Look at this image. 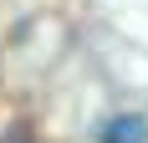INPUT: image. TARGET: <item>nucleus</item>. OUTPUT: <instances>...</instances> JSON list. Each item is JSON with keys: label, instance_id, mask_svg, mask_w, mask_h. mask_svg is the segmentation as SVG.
Instances as JSON below:
<instances>
[{"label": "nucleus", "instance_id": "f257e3e1", "mask_svg": "<svg viewBox=\"0 0 148 143\" xmlns=\"http://www.w3.org/2000/svg\"><path fill=\"white\" fill-rule=\"evenodd\" d=\"M97 143H148V118H138V113H118V118L102 128V138H97Z\"/></svg>", "mask_w": 148, "mask_h": 143}, {"label": "nucleus", "instance_id": "f03ea898", "mask_svg": "<svg viewBox=\"0 0 148 143\" xmlns=\"http://www.w3.org/2000/svg\"><path fill=\"white\" fill-rule=\"evenodd\" d=\"M0 143H36V138H31V128H26V123H10V128L0 133Z\"/></svg>", "mask_w": 148, "mask_h": 143}]
</instances>
